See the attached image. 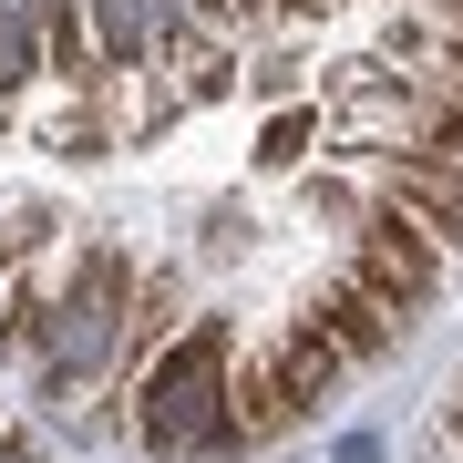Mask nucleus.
Returning a JSON list of instances; mask_svg holds the SVG:
<instances>
[{"instance_id": "obj_6", "label": "nucleus", "mask_w": 463, "mask_h": 463, "mask_svg": "<svg viewBox=\"0 0 463 463\" xmlns=\"http://www.w3.org/2000/svg\"><path fill=\"white\" fill-rule=\"evenodd\" d=\"M0 463H42V453H32V443H0Z\"/></svg>"}, {"instance_id": "obj_3", "label": "nucleus", "mask_w": 463, "mask_h": 463, "mask_svg": "<svg viewBox=\"0 0 463 463\" xmlns=\"http://www.w3.org/2000/svg\"><path fill=\"white\" fill-rule=\"evenodd\" d=\"M268 361H279V381H288V402H319V392H330V381L350 371V361H340V350H330V340H319V330H309V319H298V330H288L279 350H268Z\"/></svg>"}, {"instance_id": "obj_5", "label": "nucleus", "mask_w": 463, "mask_h": 463, "mask_svg": "<svg viewBox=\"0 0 463 463\" xmlns=\"http://www.w3.org/2000/svg\"><path fill=\"white\" fill-rule=\"evenodd\" d=\"M21 52H32V21H21V11H0V83L21 72Z\"/></svg>"}, {"instance_id": "obj_1", "label": "nucleus", "mask_w": 463, "mask_h": 463, "mask_svg": "<svg viewBox=\"0 0 463 463\" xmlns=\"http://www.w3.org/2000/svg\"><path fill=\"white\" fill-rule=\"evenodd\" d=\"M145 443L155 453H206V443H237L227 432V330H185L165 361L145 371Z\"/></svg>"}, {"instance_id": "obj_4", "label": "nucleus", "mask_w": 463, "mask_h": 463, "mask_svg": "<svg viewBox=\"0 0 463 463\" xmlns=\"http://www.w3.org/2000/svg\"><path fill=\"white\" fill-rule=\"evenodd\" d=\"M155 0H93V42H103V62H134V52L155 42Z\"/></svg>"}, {"instance_id": "obj_2", "label": "nucleus", "mask_w": 463, "mask_h": 463, "mask_svg": "<svg viewBox=\"0 0 463 463\" xmlns=\"http://www.w3.org/2000/svg\"><path fill=\"white\" fill-rule=\"evenodd\" d=\"M319 340L340 350V361H371V350H392V330H402V309L381 288H361V279H340L330 298H319V319H309Z\"/></svg>"}]
</instances>
